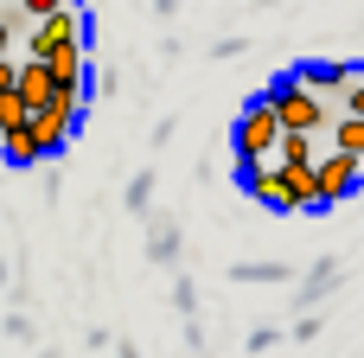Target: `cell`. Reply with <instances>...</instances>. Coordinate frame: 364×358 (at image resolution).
Returning a JSON list of instances; mask_svg holds the SVG:
<instances>
[{
    "label": "cell",
    "mask_w": 364,
    "mask_h": 358,
    "mask_svg": "<svg viewBox=\"0 0 364 358\" xmlns=\"http://www.w3.org/2000/svg\"><path fill=\"white\" fill-rule=\"evenodd\" d=\"M358 186H364V160L358 154H339V147H333V154L314 160V211H333V205L352 199Z\"/></svg>",
    "instance_id": "cell-4"
},
{
    "label": "cell",
    "mask_w": 364,
    "mask_h": 358,
    "mask_svg": "<svg viewBox=\"0 0 364 358\" xmlns=\"http://www.w3.org/2000/svg\"><path fill=\"white\" fill-rule=\"evenodd\" d=\"M275 141H282V122H275V102L256 96L243 115H237V167H256V160H275Z\"/></svg>",
    "instance_id": "cell-3"
},
{
    "label": "cell",
    "mask_w": 364,
    "mask_h": 358,
    "mask_svg": "<svg viewBox=\"0 0 364 358\" xmlns=\"http://www.w3.org/2000/svg\"><path fill=\"white\" fill-rule=\"evenodd\" d=\"M275 167H282L288 211H314V160H275Z\"/></svg>",
    "instance_id": "cell-9"
},
{
    "label": "cell",
    "mask_w": 364,
    "mask_h": 358,
    "mask_svg": "<svg viewBox=\"0 0 364 358\" xmlns=\"http://www.w3.org/2000/svg\"><path fill=\"white\" fill-rule=\"evenodd\" d=\"M147 250H154V263H166V256H173V250H179V231H173V224H160V231H154V243H147Z\"/></svg>",
    "instance_id": "cell-17"
},
{
    "label": "cell",
    "mask_w": 364,
    "mask_h": 358,
    "mask_svg": "<svg viewBox=\"0 0 364 358\" xmlns=\"http://www.w3.org/2000/svg\"><path fill=\"white\" fill-rule=\"evenodd\" d=\"M333 282H339V269H333V256H326V263H320V269L307 275V288H301V301H320V295H326Z\"/></svg>",
    "instance_id": "cell-15"
},
{
    "label": "cell",
    "mask_w": 364,
    "mask_h": 358,
    "mask_svg": "<svg viewBox=\"0 0 364 358\" xmlns=\"http://www.w3.org/2000/svg\"><path fill=\"white\" fill-rule=\"evenodd\" d=\"M339 115H364V77H352V90L339 96Z\"/></svg>",
    "instance_id": "cell-18"
},
{
    "label": "cell",
    "mask_w": 364,
    "mask_h": 358,
    "mask_svg": "<svg viewBox=\"0 0 364 358\" xmlns=\"http://www.w3.org/2000/svg\"><path fill=\"white\" fill-rule=\"evenodd\" d=\"M179 6H186V0H154V13H160V19H173Z\"/></svg>",
    "instance_id": "cell-21"
},
{
    "label": "cell",
    "mask_w": 364,
    "mask_h": 358,
    "mask_svg": "<svg viewBox=\"0 0 364 358\" xmlns=\"http://www.w3.org/2000/svg\"><path fill=\"white\" fill-rule=\"evenodd\" d=\"M19 6H26L32 19H45V13H58V6H70V0H19Z\"/></svg>",
    "instance_id": "cell-19"
},
{
    "label": "cell",
    "mask_w": 364,
    "mask_h": 358,
    "mask_svg": "<svg viewBox=\"0 0 364 358\" xmlns=\"http://www.w3.org/2000/svg\"><path fill=\"white\" fill-rule=\"evenodd\" d=\"M26 128H32L38 154H45V160H58V154L70 147V135L83 128V90H51V102H45V109H32V115H26Z\"/></svg>",
    "instance_id": "cell-2"
},
{
    "label": "cell",
    "mask_w": 364,
    "mask_h": 358,
    "mask_svg": "<svg viewBox=\"0 0 364 358\" xmlns=\"http://www.w3.org/2000/svg\"><path fill=\"white\" fill-rule=\"evenodd\" d=\"M326 128H333V147L339 154H358L364 160V115H333Z\"/></svg>",
    "instance_id": "cell-12"
},
{
    "label": "cell",
    "mask_w": 364,
    "mask_h": 358,
    "mask_svg": "<svg viewBox=\"0 0 364 358\" xmlns=\"http://www.w3.org/2000/svg\"><path fill=\"white\" fill-rule=\"evenodd\" d=\"M269 102H275V122H282V128H294V135H320V128L339 115L320 90H307V83H301V70H282V77L269 83Z\"/></svg>",
    "instance_id": "cell-1"
},
{
    "label": "cell",
    "mask_w": 364,
    "mask_h": 358,
    "mask_svg": "<svg viewBox=\"0 0 364 358\" xmlns=\"http://www.w3.org/2000/svg\"><path fill=\"white\" fill-rule=\"evenodd\" d=\"M243 173V192L256 199V205H269V211H288V192H282V167L275 160H256V167H237Z\"/></svg>",
    "instance_id": "cell-6"
},
{
    "label": "cell",
    "mask_w": 364,
    "mask_h": 358,
    "mask_svg": "<svg viewBox=\"0 0 364 358\" xmlns=\"http://www.w3.org/2000/svg\"><path fill=\"white\" fill-rule=\"evenodd\" d=\"M45 70H51V90H83V38L45 51Z\"/></svg>",
    "instance_id": "cell-7"
},
{
    "label": "cell",
    "mask_w": 364,
    "mask_h": 358,
    "mask_svg": "<svg viewBox=\"0 0 364 358\" xmlns=\"http://www.w3.org/2000/svg\"><path fill=\"white\" fill-rule=\"evenodd\" d=\"M352 77H358V64H314V70H301V83H307V90H320L326 102H333V96H346V90H352Z\"/></svg>",
    "instance_id": "cell-10"
},
{
    "label": "cell",
    "mask_w": 364,
    "mask_h": 358,
    "mask_svg": "<svg viewBox=\"0 0 364 358\" xmlns=\"http://www.w3.org/2000/svg\"><path fill=\"white\" fill-rule=\"evenodd\" d=\"M77 38H83V13H77V6H58V13H45V19L32 26V45H26V51H32V58H45V51L77 45Z\"/></svg>",
    "instance_id": "cell-5"
},
{
    "label": "cell",
    "mask_w": 364,
    "mask_h": 358,
    "mask_svg": "<svg viewBox=\"0 0 364 358\" xmlns=\"http://www.w3.org/2000/svg\"><path fill=\"white\" fill-rule=\"evenodd\" d=\"M147 199H154V173H134V186H128V211H147Z\"/></svg>",
    "instance_id": "cell-16"
},
{
    "label": "cell",
    "mask_w": 364,
    "mask_h": 358,
    "mask_svg": "<svg viewBox=\"0 0 364 358\" xmlns=\"http://www.w3.org/2000/svg\"><path fill=\"white\" fill-rule=\"evenodd\" d=\"M13 77H19V64H13V58H0V96L13 90Z\"/></svg>",
    "instance_id": "cell-20"
},
{
    "label": "cell",
    "mask_w": 364,
    "mask_h": 358,
    "mask_svg": "<svg viewBox=\"0 0 364 358\" xmlns=\"http://www.w3.org/2000/svg\"><path fill=\"white\" fill-rule=\"evenodd\" d=\"M13 96H19L26 109H45V102H51V70H45V58H26V64H19Z\"/></svg>",
    "instance_id": "cell-8"
},
{
    "label": "cell",
    "mask_w": 364,
    "mask_h": 358,
    "mask_svg": "<svg viewBox=\"0 0 364 358\" xmlns=\"http://www.w3.org/2000/svg\"><path fill=\"white\" fill-rule=\"evenodd\" d=\"M0 160H6V167H38V160H45V154H38V141H32V128H26V122H19V128H6V135H0Z\"/></svg>",
    "instance_id": "cell-11"
},
{
    "label": "cell",
    "mask_w": 364,
    "mask_h": 358,
    "mask_svg": "<svg viewBox=\"0 0 364 358\" xmlns=\"http://www.w3.org/2000/svg\"><path fill=\"white\" fill-rule=\"evenodd\" d=\"M6 45H13V26H6V19H0V58H6Z\"/></svg>",
    "instance_id": "cell-22"
},
{
    "label": "cell",
    "mask_w": 364,
    "mask_h": 358,
    "mask_svg": "<svg viewBox=\"0 0 364 358\" xmlns=\"http://www.w3.org/2000/svg\"><path fill=\"white\" fill-rule=\"evenodd\" d=\"M275 154H282V160H320V154H314V135H294V128H282Z\"/></svg>",
    "instance_id": "cell-14"
},
{
    "label": "cell",
    "mask_w": 364,
    "mask_h": 358,
    "mask_svg": "<svg viewBox=\"0 0 364 358\" xmlns=\"http://www.w3.org/2000/svg\"><path fill=\"white\" fill-rule=\"evenodd\" d=\"M230 275H237V282H294L288 263H237Z\"/></svg>",
    "instance_id": "cell-13"
}]
</instances>
